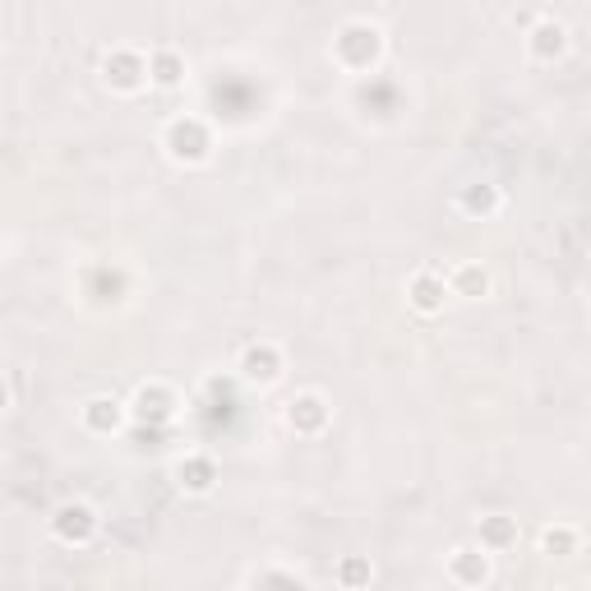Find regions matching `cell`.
I'll return each instance as SVG.
<instances>
[{
	"label": "cell",
	"instance_id": "11",
	"mask_svg": "<svg viewBox=\"0 0 591 591\" xmlns=\"http://www.w3.org/2000/svg\"><path fill=\"white\" fill-rule=\"evenodd\" d=\"M338 51H342V56L361 51V56H356V65H365V61H374V51H379V33H374V28H347V33H342V42H338Z\"/></svg>",
	"mask_w": 591,
	"mask_h": 591
},
{
	"label": "cell",
	"instance_id": "19",
	"mask_svg": "<svg viewBox=\"0 0 591 591\" xmlns=\"http://www.w3.org/2000/svg\"><path fill=\"white\" fill-rule=\"evenodd\" d=\"M5 407H10V388L0 384V411H5Z\"/></svg>",
	"mask_w": 591,
	"mask_h": 591
},
{
	"label": "cell",
	"instance_id": "3",
	"mask_svg": "<svg viewBox=\"0 0 591 591\" xmlns=\"http://www.w3.org/2000/svg\"><path fill=\"white\" fill-rule=\"evenodd\" d=\"M448 573H453L462 587H481V582L490 578V559H485V550H476V545H458L453 559H448Z\"/></svg>",
	"mask_w": 591,
	"mask_h": 591
},
{
	"label": "cell",
	"instance_id": "4",
	"mask_svg": "<svg viewBox=\"0 0 591 591\" xmlns=\"http://www.w3.org/2000/svg\"><path fill=\"white\" fill-rule=\"evenodd\" d=\"M287 421H291V430H301V435H319V430H324V421H328L324 398H319V393H301V398L291 402Z\"/></svg>",
	"mask_w": 591,
	"mask_h": 591
},
{
	"label": "cell",
	"instance_id": "17",
	"mask_svg": "<svg viewBox=\"0 0 591 591\" xmlns=\"http://www.w3.org/2000/svg\"><path fill=\"white\" fill-rule=\"evenodd\" d=\"M573 541H578V536H573V527H550L541 536V545L550 550V555H568V550H573Z\"/></svg>",
	"mask_w": 591,
	"mask_h": 591
},
{
	"label": "cell",
	"instance_id": "13",
	"mask_svg": "<svg viewBox=\"0 0 591 591\" xmlns=\"http://www.w3.org/2000/svg\"><path fill=\"white\" fill-rule=\"evenodd\" d=\"M518 541V527L508 518H481V550H499V545Z\"/></svg>",
	"mask_w": 591,
	"mask_h": 591
},
{
	"label": "cell",
	"instance_id": "9",
	"mask_svg": "<svg viewBox=\"0 0 591 591\" xmlns=\"http://www.w3.org/2000/svg\"><path fill=\"white\" fill-rule=\"evenodd\" d=\"M84 425L97 430V435H111V430H121V402L111 398H93L84 407Z\"/></svg>",
	"mask_w": 591,
	"mask_h": 591
},
{
	"label": "cell",
	"instance_id": "18",
	"mask_svg": "<svg viewBox=\"0 0 591 591\" xmlns=\"http://www.w3.org/2000/svg\"><path fill=\"white\" fill-rule=\"evenodd\" d=\"M342 582H347V587H361V582H370V564H365V559H342Z\"/></svg>",
	"mask_w": 591,
	"mask_h": 591
},
{
	"label": "cell",
	"instance_id": "16",
	"mask_svg": "<svg viewBox=\"0 0 591 591\" xmlns=\"http://www.w3.org/2000/svg\"><path fill=\"white\" fill-rule=\"evenodd\" d=\"M462 208H467V213H495V208H499V190H495V185H471V190L462 194Z\"/></svg>",
	"mask_w": 591,
	"mask_h": 591
},
{
	"label": "cell",
	"instance_id": "10",
	"mask_svg": "<svg viewBox=\"0 0 591 591\" xmlns=\"http://www.w3.org/2000/svg\"><path fill=\"white\" fill-rule=\"evenodd\" d=\"M213 481H218V467L208 458H185L181 462V485L185 490H194V495H208L213 490Z\"/></svg>",
	"mask_w": 591,
	"mask_h": 591
},
{
	"label": "cell",
	"instance_id": "1",
	"mask_svg": "<svg viewBox=\"0 0 591 591\" xmlns=\"http://www.w3.org/2000/svg\"><path fill=\"white\" fill-rule=\"evenodd\" d=\"M167 148L176 162H204L213 144H208V130L194 116H181V121L167 125Z\"/></svg>",
	"mask_w": 591,
	"mask_h": 591
},
{
	"label": "cell",
	"instance_id": "8",
	"mask_svg": "<svg viewBox=\"0 0 591 591\" xmlns=\"http://www.w3.org/2000/svg\"><path fill=\"white\" fill-rule=\"evenodd\" d=\"M107 79L116 88H125V93H130V88L144 84V61H139L134 51H116V56L107 61Z\"/></svg>",
	"mask_w": 591,
	"mask_h": 591
},
{
	"label": "cell",
	"instance_id": "5",
	"mask_svg": "<svg viewBox=\"0 0 591 591\" xmlns=\"http://www.w3.org/2000/svg\"><path fill=\"white\" fill-rule=\"evenodd\" d=\"M241 374L245 379H254V384H273V379H278L282 374V356H278V347H250L241 356Z\"/></svg>",
	"mask_w": 591,
	"mask_h": 591
},
{
	"label": "cell",
	"instance_id": "12",
	"mask_svg": "<svg viewBox=\"0 0 591 591\" xmlns=\"http://www.w3.org/2000/svg\"><path fill=\"white\" fill-rule=\"evenodd\" d=\"M148 74H153L157 88H176V84H181V74H185V65H181L176 51H157L153 61H148Z\"/></svg>",
	"mask_w": 591,
	"mask_h": 591
},
{
	"label": "cell",
	"instance_id": "7",
	"mask_svg": "<svg viewBox=\"0 0 591 591\" xmlns=\"http://www.w3.org/2000/svg\"><path fill=\"white\" fill-rule=\"evenodd\" d=\"M444 291L448 287L435 278V273H416L411 287H407V296H411V305H416L421 314H439V310H444Z\"/></svg>",
	"mask_w": 591,
	"mask_h": 591
},
{
	"label": "cell",
	"instance_id": "2",
	"mask_svg": "<svg viewBox=\"0 0 591 591\" xmlns=\"http://www.w3.org/2000/svg\"><path fill=\"white\" fill-rule=\"evenodd\" d=\"M51 527H56V536H61V541L84 545L88 536L97 531V518H93V508H88V504H65L61 513H56V522H51Z\"/></svg>",
	"mask_w": 591,
	"mask_h": 591
},
{
	"label": "cell",
	"instance_id": "6",
	"mask_svg": "<svg viewBox=\"0 0 591 591\" xmlns=\"http://www.w3.org/2000/svg\"><path fill=\"white\" fill-rule=\"evenodd\" d=\"M171 411H176V398H171L162 384L139 388V398H134V416H139V421L162 425V421H171Z\"/></svg>",
	"mask_w": 591,
	"mask_h": 591
},
{
	"label": "cell",
	"instance_id": "14",
	"mask_svg": "<svg viewBox=\"0 0 591 591\" xmlns=\"http://www.w3.org/2000/svg\"><path fill=\"white\" fill-rule=\"evenodd\" d=\"M453 291H458V296H485V291H490V278H485V268L462 264L458 273H453Z\"/></svg>",
	"mask_w": 591,
	"mask_h": 591
},
{
	"label": "cell",
	"instance_id": "15",
	"mask_svg": "<svg viewBox=\"0 0 591 591\" xmlns=\"http://www.w3.org/2000/svg\"><path fill=\"white\" fill-rule=\"evenodd\" d=\"M531 51H536L541 61L559 56V51H564V28H559V24H541L536 33H531Z\"/></svg>",
	"mask_w": 591,
	"mask_h": 591
}]
</instances>
